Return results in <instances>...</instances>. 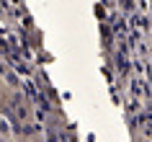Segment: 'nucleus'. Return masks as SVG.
<instances>
[]
</instances>
